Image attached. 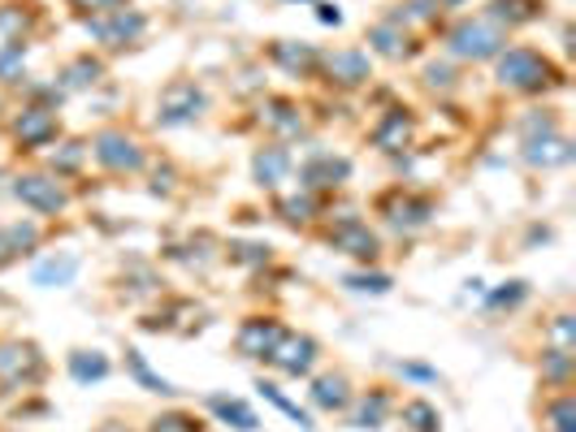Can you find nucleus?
Segmentation results:
<instances>
[{
    "label": "nucleus",
    "mask_w": 576,
    "mask_h": 432,
    "mask_svg": "<svg viewBox=\"0 0 576 432\" xmlns=\"http://www.w3.org/2000/svg\"><path fill=\"white\" fill-rule=\"evenodd\" d=\"M494 82L512 96H542L550 87H564V70L537 48H503L494 57Z\"/></svg>",
    "instance_id": "nucleus-1"
},
{
    "label": "nucleus",
    "mask_w": 576,
    "mask_h": 432,
    "mask_svg": "<svg viewBox=\"0 0 576 432\" xmlns=\"http://www.w3.org/2000/svg\"><path fill=\"white\" fill-rule=\"evenodd\" d=\"M507 48V31L486 18V13H477V18H459L451 31H447V52H451L455 61H494L498 52Z\"/></svg>",
    "instance_id": "nucleus-2"
},
{
    "label": "nucleus",
    "mask_w": 576,
    "mask_h": 432,
    "mask_svg": "<svg viewBox=\"0 0 576 432\" xmlns=\"http://www.w3.org/2000/svg\"><path fill=\"white\" fill-rule=\"evenodd\" d=\"M48 359L31 338H0V390L18 393L40 385Z\"/></svg>",
    "instance_id": "nucleus-3"
},
{
    "label": "nucleus",
    "mask_w": 576,
    "mask_h": 432,
    "mask_svg": "<svg viewBox=\"0 0 576 432\" xmlns=\"http://www.w3.org/2000/svg\"><path fill=\"white\" fill-rule=\"evenodd\" d=\"M87 152H91V160H96L105 173H118V178H126V173H139V169L148 164V157H143V143H139L135 134L118 130V125L96 130V134H91V143H87Z\"/></svg>",
    "instance_id": "nucleus-4"
},
{
    "label": "nucleus",
    "mask_w": 576,
    "mask_h": 432,
    "mask_svg": "<svg viewBox=\"0 0 576 432\" xmlns=\"http://www.w3.org/2000/svg\"><path fill=\"white\" fill-rule=\"evenodd\" d=\"M208 109V91L196 79H173L161 87L157 96V121L165 130H182V125H196Z\"/></svg>",
    "instance_id": "nucleus-5"
},
{
    "label": "nucleus",
    "mask_w": 576,
    "mask_h": 432,
    "mask_svg": "<svg viewBox=\"0 0 576 432\" xmlns=\"http://www.w3.org/2000/svg\"><path fill=\"white\" fill-rule=\"evenodd\" d=\"M9 195L18 199L22 208L40 212V217H61L70 208V191L52 173H18V178H9Z\"/></svg>",
    "instance_id": "nucleus-6"
},
{
    "label": "nucleus",
    "mask_w": 576,
    "mask_h": 432,
    "mask_svg": "<svg viewBox=\"0 0 576 432\" xmlns=\"http://www.w3.org/2000/svg\"><path fill=\"white\" fill-rule=\"evenodd\" d=\"M82 31L100 48H130L148 36V18L139 9H113V13H100V18H82Z\"/></svg>",
    "instance_id": "nucleus-7"
},
{
    "label": "nucleus",
    "mask_w": 576,
    "mask_h": 432,
    "mask_svg": "<svg viewBox=\"0 0 576 432\" xmlns=\"http://www.w3.org/2000/svg\"><path fill=\"white\" fill-rule=\"evenodd\" d=\"M317 359H321V342L312 338V333H295V329H282V338L274 342V351L265 354V363L274 368V372H282V376H312V368H317Z\"/></svg>",
    "instance_id": "nucleus-8"
},
{
    "label": "nucleus",
    "mask_w": 576,
    "mask_h": 432,
    "mask_svg": "<svg viewBox=\"0 0 576 432\" xmlns=\"http://www.w3.org/2000/svg\"><path fill=\"white\" fill-rule=\"evenodd\" d=\"M9 134H13V143H18L22 152H40L48 143H57L61 118H57L52 104H22V109L13 113V121H9Z\"/></svg>",
    "instance_id": "nucleus-9"
},
{
    "label": "nucleus",
    "mask_w": 576,
    "mask_h": 432,
    "mask_svg": "<svg viewBox=\"0 0 576 432\" xmlns=\"http://www.w3.org/2000/svg\"><path fill=\"white\" fill-rule=\"evenodd\" d=\"M377 212L386 217V225H390V230H399V234H416V230H425V225L434 221V199L395 187L390 195L377 199Z\"/></svg>",
    "instance_id": "nucleus-10"
},
{
    "label": "nucleus",
    "mask_w": 576,
    "mask_h": 432,
    "mask_svg": "<svg viewBox=\"0 0 576 432\" xmlns=\"http://www.w3.org/2000/svg\"><path fill=\"white\" fill-rule=\"evenodd\" d=\"M326 242L334 251H342L351 260H365V264H373L381 255V238L373 234L369 221H360V217H338L326 230Z\"/></svg>",
    "instance_id": "nucleus-11"
},
{
    "label": "nucleus",
    "mask_w": 576,
    "mask_h": 432,
    "mask_svg": "<svg viewBox=\"0 0 576 432\" xmlns=\"http://www.w3.org/2000/svg\"><path fill=\"white\" fill-rule=\"evenodd\" d=\"M321 74L338 91H356V87L369 82L373 61L365 48H338V52H321Z\"/></svg>",
    "instance_id": "nucleus-12"
},
{
    "label": "nucleus",
    "mask_w": 576,
    "mask_h": 432,
    "mask_svg": "<svg viewBox=\"0 0 576 432\" xmlns=\"http://www.w3.org/2000/svg\"><path fill=\"white\" fill-rule=\"evenodd\" d=\"M395 406H399V398L390 393V385H373V390L351 398V406H347V424H351V429H360V432H377V429H386V420L395 415Z\"/></svg>",
    "instance_id": "nucleus-13"
},
{
    "label": "nucleus",
    "mask_w": 576,
    "mask_h": 432,
    "mask_svg": "<svg viewBox=\"0 0 576 432\" xmlns=\"http://www.w3.org/2000/svg\"><path fill=\"white\" fill-rule=\"evenodd\" d=\"M351 178V160L334 157V152H312L299 164V191L317 195V191H338Z\"/></svg>",
    "instance_id": "nucleus-14"
},
{
    "label": "nucleus",
    "mask_w": 576,
    "mask_h": 432,
    "mask_svg": "<svg viewBox=\"0 0 576 432\" xmlns=\"http://www.w3.org/2000/svg\"><path fill=\"white\" fill-rule=\"evenodd\" d=\"M411 139H416V113H411V109H399V104L386 109V113L369 125V143L377 152H386V157L411 148Z\"/></svg>",
    "instance_id": "nucleus-15"
},
{
    "label": "nucleus",
    "mask_w": 576,
    "mask_h": 432,
    "mask_svg": "<svg viewBox=\"0 0 576 432\" xmlns=\"http://www.w3.org/2000/svg\"><path fill=\"white\" fill-rule=\"evenodd\" d=\"M269 61L290 74V79H317L321 74V48L299 40H274L269 43Z\"/></svg>",
    "instance_id": "nucleus-16"
},
{
    "label": "nucleus",
    "mask_w": 576,
    "mask_h": 432,
    "mask_svg": "<svg viewBox=\"0 0 576 432\" xmlns=\"http://www.w3.org/2000/svg\"><path fill=\"white\" fill-rule=\"evenodd\" d=\"M282 320L278 315H247L244 324L235 329V351L244 354V359H265V354L274 351V342L282 338Z\"/></svg>",
    "instance_id": "nucleus-17"
},
{
    "label": "nucleus",
    "mask_w": 576,
    "mask_h": 432,
    "mask_svg": "<svg viewBox=\"0 0 576 432\" xmlns=\"http://www.w3.org/2000/svg\"><path fill=\"white\" fill-rule=\"evenodd\" d=\"M365 40L377 57H386V61H408L416 57V40H411V31L399 22V18H381V22H373L369 31H365Z\"/></svg>",
    "instance_id": "nucleus-18"
},
{
    "label": "nucleus",
    "mask_w": 576,
    "mask_h": 432,
    "mask_svg": "<svg viewBox=\"0 0 576 432\" xmlns=\"http://www.w3.org/2000/svg\"><path fill=\"white\" fill-rule=\"evenodd\" d=\"M290 169H295V157H290L287 143H265V148H256V157H251V178H256L265 191H278L290 178Z\"/></svg>",
    "instance_id": "nucleus-19"
},
{
    "label": "nucleus",
    "mask_w": 576,
    "mask_h": 432,
    "mask_svg": "<svg viewBox=\"0 0 576 432\" xmlns=\"http://www.w3.org/2000/svg\"><path fill=\"white\" fill-rule=\"evenodd\" d=\"M308 398H312V406H317V411H329V415H338V411H347V406H351L356 390H351V376L334 368V372H321V376H312V385H308Z\"/></svg>",
    "instance_id": "nucleus-20"
},
{
    "label": "nucleus",
    "mask_w": 576,
    "mask_h": 432,
    "mask_svg": "<svg viewBox=\"0 0 576 432\" xmlns=\"http://www.w3.org/2000/svg\"><path fill=\"white\" fill-rule=\"evenodd\" d=\"M79 269H82L79 251H57V255H43L40 264H36L31 281H36L40 290H66V285H75Z\"/></svg>",
    "instance_id": "nucleus-21"
},
{
    "label": "nucleus",
    "mask_w": 576,
    "mask_h": 432,
    "mask_svg": "<svg viewBox=\"0 0 576 432\" xmlns=\"http://www.w3.org/2000/svg\"><path fill=\"white\" fill-rule=\"evenodd\" d=\"M525 164L529 169H564L573 164V143L555 130V134H537V139H525Z\"/></svg>",
    "instance_id": "nucleus-22"
},
{
    "label": "nucleus",
    "mask_w": 576,
    "mask_h": 432,
    "mask_svg": "<svg viewBox=\"0 0 576 432\" xmlns=\"http://www.w3.org/2000/svg\"><path fill=\"white\" fill-rule=\"evenodd\" d=\"M260 125L274 130L278 139H295V134H304V113H299V104L287 100V96H269L260 104Z\"/></svg>",
    "instance_id": "nucleus-23"
},
{
    "label": "nucleus",
    "mask_w": 576,
    "mask_h": 432,
    "mask_svg": "<svg viewBox=\"0 0 576 432\" xmlns=\"http://www.w3.org/2000/svg\"><path fill=\"white\" fill-rule=\"evenodd\" d=\"M205 406L226 424V429H235V432H256L260 429V415L247 406L244 398H230V393H208L205 398Z\"/></svg>",
    "instance_id": "nucleus-24"
},
{
    "label": "nucleus",
    "mask_w": 576,
    "mask_h": 432,
    "mask_svg": "<svg viewBox=\"0 0 576 432\" xmlns=\"http://www.w3.org/2000/svg\"><path fill=\"white\" fill-rule=\"evenodd\" d=\"M100 79H105V61H100V57H91V52H82V57H75V61H66V66H61L57 87H61L66 96H79V91H91Z\"/></svg>",
    "instance_id": "nucleus-25"
},
{
    "label": "nucleus",
    "mask_w": 576,
    "mask_h": 432,
    "mask_svg": "<svg viewBox=\"0 0 576 432\" xmlns=\"http://www.w3.org/2000/svg\"><path fill=\"white\" fill-rule=\"evenodd\" d=\"M486 4H490L486 18H494L503 31L529 27V22H537V18L546 13V0H486Z\"/></svg>",
    "instance_id": "nucleus-26"
},
{
    "label": "nucleus",
    "mask_w": 576,
    "mask_h": 432,
    "mask_svg": "<svg viewBox=\"0 0 576 432\" xmlns=\"http://www.w3.org/2000/svg\"><path fill=\"white\" fill-rule=\"evenodd\" d=\"M66 368H70V376L79 385H96V381H105L113 372V359L105 351H70L66 354Z\"/></svg>",
    "instance_id": "nucleus-27"
},
{
    "label": "nucleus",
    "mask_w": 576,
    "mask_h": 432,
    "mask_svg": "<svg viewBox=\"0 0 576 432\" xmlns=\"http://www.w3.org/2000/svg\"><path fill=\"white\" fill-rule=\"evenodd\" d=\"M399 420H404V432H443V411L429 402V398H408L395 406Z\"/></svg>",
    "instance_id": "nucleus-28"
},
{
    "label": "nucleus",
    "mask_w": 576,
    "mask_h": 432,
    "mask_svg": "<svg viewBox=\"0 0 576 432\" xmlns=\"http://www.w3.org/2000/svg\"><path fill=\"white\" fill-rule=\"evenodd\" d=\"M126 372H130V376H135L148 393H161V398H173V393H178V385H173V381H165L161 372L148 363V354L135 351V346L126 351Z\"/></svg>",
    "instance_id": "nucleus-29"
},
{
    "label": "nucleus",
    "mask_w": 576,
    "mask_h": 432,
    "mask_svg": "<svg viewBox=\"0 0 576 432\" xmlns=\"http://www.w3.org/2000/svg\"><path fill=\"white\" fill-rule=\"evenodd\" d=\"M36 27V4H0V36L4 43H27Z\"/></svg>",
    "instance_id": "nucleus-30"
},
{
    "label": "nucleus",
    "mask_w": 576,
    "mask_h": 432,
    "mask_svg": "<svg viewBox=\"0 0 576 432\" xmlns=\"http://www.w3.org/2000/svg\"><path fill=\"white\" fill-rule=\"evenodd\" d=\"M537 372H542V385H550V390H568V381H573V351H555V346H546L542 363H537Z\"/></svg>",
    "instance_id": "nucleus-31"
},
{
    "label": "nucleus",
    "mask_w": 576,
    "mask_h": 432,
    "mask_svg": "<svg viewBox=\"0 0 576 432\" xmlns=\"http://www.w3.org/2000/svg\"><path fill=\"white\" fill-rule=\"evenodd\" d=\"M542 424H546V432H576V402L568 390H559L546 406H542Z\"/></svg>",
    "instance_id": "nucleus-32"
},
{
    "label": "nucleus",
    "mask_w": 576,
    "mask_h": 432,
    "mask_svg": "<svg viewBox=\"0 0 576 432\" xmlns=\"http://www.w3.org/2000/svg\"><path fill=\"white\" fill-rule=\"evenodd\" d=\"M317 195H308V191H295V195H282L278 199V217L287 221V225H308L312 217H317Z\"/></svg>",
    "instance_id": "nucleus-33"
},
{
    "label": "nucleus",
    "mask_w": 576,
    "mask_h": 432,
    "mask_svg": "<svg viewBox=\"0 0 576 432\" xmlns=\"http://www.w3.org/2000/svg\"><path fill=\"white\" fill-rule=\"evenodd\" d=\"M256 390H260V398H265V402H274V406H278L282 415H290V420H295V424H299V429H304V432H312V429H317V424H312V415H308V411H304L299 402H290L287 393L278 390L274 381H256Z\"/></svg>",
    "instance_id": "nucleus-34"
},
{
    "label": "nucleus",
    "mask_w": 576,
    "mask_h": 432,
    "mask_svg": "<svg viewBox=\"0 0 576 432\" xmlns=\"http://www.w3.org/2000/svg\"><path fill=\"white\" fill-rule=\"evenodd\" d=\"M438 13H443V0H404L390 18H399L404 27H429L438 22Z\"/></svg>",
    "instance_id": "nucleus-35"
},
{
    "label": "nucleus",
    "mask_w": 576,
    "mask_h": 432,
    "mask_svg": "<svg viewBox=\"0 0 576 432\" xmlns=\"http://www.w3.org/2000/svg\"><path fill=\"white\" fill-rule=\"evenodd\" d=\"M82 160H87V143L82 139H66L57 152H52V178H70V173H79Z\"/></svg>",
    "instance_id": "nucleus-36"
},
{
    "label": "nucleus",
    "mask_w": 576,
    "mask_h": 432,
    "mask_svg": "<svg viewBox=\"0 0 576 432\" xmlns=\"http://www.w3.org/2000/svg\"><path fill=\"white\" fill-rule=\"evenodd\" d=\"M148 432H208V424L191 411H161L148 420Z\"/></svg>",
    "instance_id": "nucleus-37"
},
{
    "label": "nucleus",
    "mask_w": 576,
    "mask_h": 432,
    "mask_svg": "<svg viewBox=\"0 0 576 432\" xmlns=\"http://www.w3.org/2000/svg\"><path fill=\"white\" fill-rule=\"evenodd\" d=\"M22 79H27V43H0V82L13 87Z\"/></svg>",
    "instance_id": "nucleus-38"
},
{
    "label": "nucleus",
    "mask_w": 576,
    "mask_h": 432,
    "mask_svg": "<svg viewBox=\"0 0 576 432\" xmlns=\"http://www.w3.org/2000/svg\"><path fill=\"white\" fill-rule=\"evenodd\" d=\"M546 338H550V346L555 351H573L576 346V324H573V312H559L546 320Z\"/></svg>",
    "instance_id": "nucleus-39"
},
{
    "label": "nucleus",
    "mask_w": 576,
    "mask_h": 432,
    "mask_svg": "<svg viewBox=\"0 0 576 432\" xmlns=\"http://www.w3.org/2000/svg\"><path fill=\"white\" fill-rule=\"evenodd\" d=\"M525 299H529V285H525V281H507V290H494L490 299H486V308H490V312H503V308L512 312V308H520Z\"/></svg>",
    "instance_id": "nucleus-40"
},
{
    "label": "nucleus",
    "mask_w": 576,
    "mask_h": 432,
    "mask_svg": "<svg viewBox=\"0 0 576 432\" xmlns=\"http://www.w3.org/2000/svg\"><path fill=\"white\" fill-rule=\"evenodd\" d=\"M230 260L256 269V264H269V260H274V251H269L265 242H230Z\"/></svg>",
    "instance_id": "nucleus-41"
},
{
    "label": "nucleus",
    "mask_w": 576,
    "mask_h": 432,
    "mask_svg": "<svg viewBox=\"0 0 576 432\" xmlns=\"http://www.w3.org/2000/svg\"><path fill=\"white\" fill-rule=\"evenodd\" d=\"M347 285H351V290H360V294H386L395 281H390L386 273H351L347 277Z\"/></svg>",
    "instance_id": "nucleus-42"
},
{
    "label": "nucleus",
    "mask_w": 576,
    "mask_h": 432,
    "mask_svg": "<svg viewBox=\"0 0 576 432\" xmlns=\"http://www.w3.org/2000/svg\"><path fill=\"white\" fill-rule=\"evenodd\" d=\"M79 18H100V13H113V9H126V0H66Z\"/></svg>",
    "instance_id": "nucleus-43"
},
{
    "label": "nucleus",
    "mask_w": 576,
    "mask_h": 432,
    "mask_svg": "<svg viewBox=\"0 0 576 432\" xmlns=\"http://www.w3.org/2000/svg\"><path fill=\"white\" fill-rule=\"evenodd\" d=\"M425 87H429V91H451V87H455L451 66H438V61H429V66H425Z\"/></svg>",
    "instance_id": "nucleus-44"
},
{
    "label": "nucleus",
    "mask_w": 576,
    "mask_h": 432,
    "mask_svg": "<svg viewBox=\"0 0 576 432\" xmlns=\"http://www.w3.org/2000/svg\"><path fill=\"white\" fill-rule=\"evenodd\" d=\"M399 372H404L408 381H425V385H434V381H438V372H434V368H425V363H399Z\"/></svg>",
    "instance_id": "nucleus-45"
},
{
    "label": "nucleus",
    "mask_w": 576,
    "mask_h": 432,
    "mask_svg": "<svg viewBox=\"0 0 576 432\" xmlns=\"http://www.w3.org/2000/svg\"><path fill=\"white\" fill-rule=\"evenodd\" d=\"M317 18H321L326 27H342V9H338V4H317Z\"/></svg>",
    "instance_id": "nucleus-46"
},
{
    "label": "nucleus",
    "mask_w": 576,
    "mask_h": 432,
    "mask_svg": "<svg viewBox=\"0 0 576 432\" xmlns=\"http://www.w3.org/2000/svg\"><path fill=\"white\" fill-rule=\"evenodd\" d=\"M91 432H135V429H130V424H122V420H100V424H96Z\"/></svg>",
    "instance_id": "nucleus-47"
},
{
    "label": "nucleus",
    "mask_w": 576,
    "mask_h": 432,
    "mask_svg": "<svg viewBox=\"0 0 576 432\" xmlns=\"http://www.w3.org/2000/svg\"><path fill=\"white\" fill-rule=\"evenodd\" d=\"M13 264V251H9V238H4V225H0V269Z\"/></svg>",
    "instance_id": "nucleus-48"
},
{
    "label": "nucleus",
    "mask_w": 576,
    "mask_h": 432,
    "mask_svg": "<svg viewBox=\"0 0 576 432\" xmlns=\"http://www.w3.org/2000/svg\"><path fill=\"white\" fill-rule=\"evenodd\" d=\"M0 182H4V169H0ZM4 191H9V187H0V195H4Z\"/></svg>",
    "instance_id": "nucleus-49"
}]
</instances>
